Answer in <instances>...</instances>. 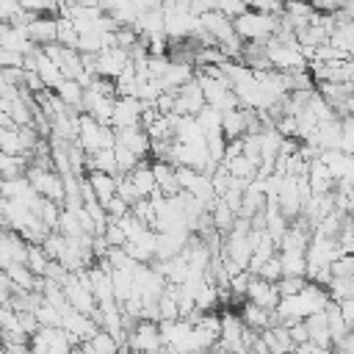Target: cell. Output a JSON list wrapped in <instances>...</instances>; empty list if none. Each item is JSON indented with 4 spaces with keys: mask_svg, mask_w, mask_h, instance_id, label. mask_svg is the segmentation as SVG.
Wrapping results in <instances>:
<instances>
[{
    "mask_svg": "<svg viewBox=\"0 0 354 354\" xmlns=\"http://www.w3.org/2000/svg\"><path fill=\"white\" fill-rule=\"evenodd\" d=\"M80 346V337L66 332L64 326H36L28 337V351L33 354H66Z\"/></svg>",
    "mask_w": 354,
    "mask_h": 354,
    "instance_id": "obj_1",
    "label": "cell"
},
{
    "mask_svg": "<svg viewBox=\"0 0 354 354\" xmlns=\"http://www.w3.org/2000/svg\"><path fill=\"white\" fill-rule=\"evenodd\" d=\"M279 25V17L274 14H260V11H241L238 17H232V30L241 41H254V39H266L277 30Z\"/></svg>",
    "mask_w": 354,
    "mask_h": 354,
    "instance_id": "obj_2",
    "label": "cell"
},
{
    "mask_svg": "<svg viewBox=\"0 0 354 354\" xmlns=\"http://www.w3.org/2000/svg\"><path fill=\"white\" fill-rule=\"evenodd\" d=\"M25 180L33 185V191L39 196H47L58 205H64V180L55 169H39V166H28L25 169Z\"/></svg>",
    "mask_w": 354,
    "mask_h": 354,
    "instance_id": "obj_3",
    "label": "cell"
},
{
    "mask_svg": "<svg viewBox=\"0 0 354 354\" xmlns=\"http://www.w3.org/2000/svg\"><path fill=\"white\" fill-rule=\"evenodd\" d=\"M307 72L313 80H332V83H348L354 77V61L337 58V61H307Z\"/></svg>",
    "mask_w": 354,
    "mask_h": 354,
    "instance_id": "obj_4",
    "label": "cell"
},
{
    "mask_svg": "<svg viewBox=\"0 0 354 354\" xmlns=\"http://www.w3.org/2000/svg\"><path fill=\"white\" fill-rule=\"evenodd\" d=\"M163 343H160V332H158V321H149V318H138L133 324V329L127 332V348H136V351H158Z\"/></svg>",
    "mask_w": 354,
    "mask_h": 354,
    "instance_id": "obj_5",
    "label": "cell"
},
{
    "mask_svg": "<svg viewBox=\"0 0 354 354\" xmlns=\"http://www.w3.org/2000/svg\"><path fill=\"white\" fill-rule=\"evenodd\" d=\"M141 108L144 100L130 97V94H119L113 97V111H111V127H141Z\"/></svg>",
    "mask_w": 354,
    "mask_h": 354,
    "instance_id": "obj_6",
    "label": "cell"
},
{
    "mask_svg": "<svg viewBox=\"0 0 354 354\" xmlns=\"http://www.w3.org/2000/svg\"><path fill=\"white\" fill-rule=\"evenodd\" d=\"M44 55L53 58V64L61 69L64 77H77L80 75V53L75 47H66V44H58V41H50V44H41Z\"/></svg>",
    "mask_w": 354,
    "mask_h": 354,
    "instance_id": "obj_7",
    "label": "cell"
},
{
    "mask_svg": "<svg viewBox=\"0 0 354 354\" xmlns=\"http://www.w3.org/2000/svg\"><path fill=\"white\" fill-rule=\"evenodd\" d=\"M130 64V53L124 47H102L97 50V66H94V75L100 77H116L124 66Z\"/></svg>",
    "mask_w": 354,
    "mask_h": 354,
    "instance_id": "obj_8",
    "label": "cell"
},
{
    "mask_svg": "<svg viewBox=\"0 0 354 354\" xmlns=\"http://www.w3.org/2000/svg\"><path fill=\"white\" fill-rule=\"evenodd\" d=\"M202 105H205V97H202V88H199V83L194 77L174 88V111L171 113H177V116H185V113L194 116Z\"/></svg>",
    "mask_w": 354,
    "mask_h": 354,
    "instance_id": "obj_9",
    "label": "cell"
},
{
    "mask_svg": "<svg viewBox=\"0 0 354 354\" xmlns=\"http://www.w3.org/2000/svg\"><path fill=\"white\" fill-rule=\"evenodd\" d=\"M243 299L252 301V304H257V307L274 310L277 301H279V293H277V285H274V282H268V279H263V277L254 274V277L249 279V285H246Z\"/></svg>",
    "mask_w": 354,
    "mask_h": 354,
    "instance_id": "obj_10",
    "label": "cell"
},
{
    "mask_svg": "<svg viewBox=\"0 0 354 354\" xmlns=\"http://www.w3.org/2000/svg\"><path fill=\"white\" fill-rule=\"evenodd\" d=\"M196 19H199V28L216 39V44H221V41L230 39V36H235V30H232V19L224 17V14L216 11V8H207V11L196 14Z\"/></svg>",
    "mask_w": 354,
    "mask_h": 354,
    "instance_id": "obj_11",
    "label": "cell"
},
{
    "mask_svg": "<svg viewBox=\"0 0 354 354\" xmlns=\"http://www.w3.org/2000/svg\"><path fill=\"white\" fill-rule=\"evenodd\" d=\"M25 36H28L36 47L55 41V17H50V14H36V17L25 25Z\"/></svg>",
    "mask_w": 354,
    "mask_h": 354,
    "instance_id": "obj_12",
    "label": "cell"
},
{
    "mask_svg": "<svg viewBox=\"0 0 354 354\" xmlns=\"http://www.w3.org/2000/svg\"><path fill=\"white\" fill-rule=\"evenodd\" d=\"M113 136H116V144L127 147L138 158L149 155V136L144 127H113Z\"/></svg>",
    "mask_w": 354,
    "mask_h": 354,
    "instance_id": "obj_13",
    "label": "cell"
},
{
    "mask_svg": "<svg viewBox=\"0 0 354 354\" xmlns=\"http://www.w3.org/2000/svg\"><path fill=\"white\" fill-rule=\"evenodd\" d=\"M318 158H321L324 166L329 169L332 180H351V171H354L351 155H346V152H340V149H324Z\"/></svg>",
    "mask_w": 354,
    "mask_h": 354,
    "instance_id": "obj_14",
    "label": "cell"
},
{
    "mask_svg": "<svg viewBox=\"0 0 354 354\" xmlns=\"http://www.w3.org/2000/svg\"><path fill=\"white\" fill-rule=\"evenodd\" d=\"M191 77H194V66H191V64L169 61V66H166V72L158 77V83H160L163 91H174L177 86H183V83L191 80Z\"/></svg>",
    "mask_w": 354,
    "mask_h": 354,
    "instance_id": "obj_15",
    "label": "cell"
},
{
    "mask_svg": "<svg viewBox=\"0 0 354 354\" xmlns=\"http://www.w3.org/2000/svg\"><path fill=\"white\" fill-rule=\"evenodd\" d=\"M86 180H88V185H91V191H94V196H97L100 205H105L116 194V174L91 169V171H86Z\"/></svg>",
    "mask_w": 354,
    "mask_h": 354,
    "instance_id": "obj_16",
    "label": "cell"
},
{
    "mask_svg": "<svg viewBox=\"0 0 354 354\" xmlns=\"http://www.w3.org/2000/svg\"><path fill=\"white\" fill-rule=\"evenodd\" d=\"M149 169H152L155 185L160 188V194H163V196H171V194H177V191H180L177 177H174V166H171L169 160H152V163H149Z\"/></svg>",
    "mask_w": 354,
    "mask_h": 354,
    "instance_id": "obj_17",
    "label": "cell"
},
{
    "mask_svg": "<svg viewBox=\"0 0 354 354\" xmlns=\"http://www.w3.org/2000/svg\"><path fill=\"white\" fill-rule=\"evenodd\" d=\"M127 177H130V183H133V188H136V196H149V194H155V191H160L158 185H155V177H152V169H149V160H138V166L133 169V171H127Z\"/></svg>",
    "mask_w": 354,
    "mask_h": 354,
    "instance_id": "obj_18",
    "label": "cell"
},
{
    "mask_svg": "<svg viewBox=\"0 0 354 354\" xmlns=\"http://www.w3.org/2000/svg\"><path fill=\"white\" fill-rule=\"evenodd\" d=\"M301 321H304V326H307V337H310V340H315V343L324 346V348L332 346V335H329V329H326V315H324V310H315V313L304 315Z\"/></svg>",
    "mask_w": 354,
    "mask_h": 354,
    "instance_id": "obj_19",
    "label": "cell"
},
{
    "mask_svg": "<svg viewBox=\"0 0 354 354\" xmlns=\"http://www.w3.org/2000/svg\"><path fill=\"white\" fill-rule=\"evenodd\" d=\"M238 315H241V321H243L249 329H254V332H260V329H266V326L274 324V310L257 307V304H252V301H243V310H241Z\"/></svg>",
    "mask_w": 354,
    "mask_h": 354,
    "instance_id": "obj_20",
    "label": "cell"
},
{
    "mask_svg": "<svg viewBox=\"0 0 354 354\" xmlns=\"http://www.w3.org/2000/svg\"><path fill=\"white\" fill-rule=\"evenodd\" d=\"M246 133V113L243 108H230V111H221V136L224 138H241Z\"/></svg>",
    "mask_w": 354,
    "mask_h": 354,
    "instance_id": "obj_21",
    "label": "cell"
},
{
    "mask_svg": "<svg viewBox=\"0 0 354 354\" xmlns=\"http://www.w3.org/2000/svg\"><path fill=\"white\" fill-rule=\"evenodd\" d=\"M33 55H36V75L41 77L44 88H55V86H58V80L64 77V75H61V69L53 64V58H47V55H44V50H41V47H36V50H33Z\"/></svg>",
    "mask_w": 354,
    "mask_h": 354,
    "instance_id": "obj_22",
    "label": "cell"
},
{
    "mask_svg": "<svg viewBox=\"0 0 354 354\" xmlns=\"http://www.w3.org/2000/svg\"><path fill=\"white\" fill-rule=\"evenodd\" d=\"M3 271H6L8 279H11V293H14V290H33L36 277H39V274H33L25 263H8Z\"/></svg>",
    "mask_w": 354,
    "mask_h": 354,
    "instance_id": "obj_23",
    "label": "cell"
},
{
    "mask_svg": "<svg viewBox=\"0 0 354 354\" xmlns=\"http://www.w3.org/2000/svg\"><path fill=\"white\" fill-rule=\"evenodd\" d=\"M55 91V97L66 105V108H75V111H80V97H83V86L75 80V77H61L58 80V86L53 88Z\"/></svg>",
    "mask_w": 354,
    "mask_h": 354,
    "instance_id": "obj_24",
    "label": "cell"
},
{
    "mask_svg": "<svg viewBox=\"0 0 354 354\" xmlns=\"http://www.w3.org/2000/svg\"><path fill=\"white\" fill-rule=\"evenodd\" d=\"M232 221H235V213L224 205L221 196H216L213 205H210V224H213V230H216L218 235H227L230 227H232Z\"/></svg>",
    "mask_w": 354,
    "mask_h": 354,
    "instance_id": "obj_25",
    "label": "cell"
},
{
    "mask_svg": "<svg viewBox=\"0 0 354 354\" xmlns=\"http://www.w3.org/2000/svg\"><path fill=\"white\" fill-rule=\"evenodd\" d=\"M28 169V152L11 155V152H0V180H11V177H22Z\"/></svg>",
    "mask_w": 354,
    "mask_h": 354,
    "instance_id": "obj_26",
    "label": "cell"
},
{
    "mask_svg": "<svg viewBox=\"0 0 354 354\" xmlns=\"http://www.w3.org/2000/svg\"><path fill=\"white\" fill-rule=\"evenodd\" d=\"M221 163L227 166V171H230L235 180H243V183H249V180L257 174V163H254L252 158H246L243 152L235 155V158H227V160H221Z\"/></svg>",
    "mask_w": 354,
    "mask_h": 354,
    "instance_id": "obj_27",
    "label": "cell"
},
{
    "mask_svg": "<svg viewBox=\"0 0 354 354\" xmlns=\"http://www.w3.org/2000/svg\"><path fill=\"white\" fill-rule=\"evenodd\" d=\"M326 41L335 44V47H340V50H346V53H351V50H354V25H351V22H337V25L329 30Z\"/></svg>",
    "mask_w": 354,
    "mask_h": 354,
    "instance_id": "obj_28",
    "label": "cell"
},
{
    "mask_svg": "<svg viewBox=\"0 0 354 354\" xmlns=\"http://www.w3.org/2000/svg\"><path fill=\"white\" fill-rule=\"evenodd\" d=\"M194 119H196V124H199V130H202V133L221 130V111H216V108H213V105H207V102L194 113Z\"/></svg>",
    "mask_w": 354,
    "mask_h": 354,
    "instance_id": "obj_29",
    "label": "cell"
},
{
    "mask_svg": "<svg viewBox=\"0 0 354 354\" xmlns=\"http://www.w3.org/2000/svg\"><path fill=\"white\" fill-rule=\"evenodd\" d=\"M326 293H329L332 301H340V299L354 296V277H329Z\"/></svg>",
    "mask_w": 354,
    "mask_h": 354,
    "instance_id": "obj_30",
    "label": "cell"
},
{
    "mask_svg": "<svg viewBox=\"0 0 354 354\" xmlns=\"http://www.w3.org/2000/svg\"><path fill=\"white\" fill-rule=\"evenodd\" d=\"M279 266H282V274H301L304 277V252H296V249H288V252H279Z\"/></svg>",
    "mask_w": 354,
    "mask_h": 354,
    "instance_id": "obj_31",
    "label": "cell"
},
{
    "mask_svg": "<svg viewBox=\"0 0 354 354\" xmlns=\"http://www.w3.org/2000/svg\"><path fill=\"white\" fill-rule=\"evenodd\" d=\"M113 160H116V171L119 174H127V171H133L136 166H138V155L136 152H130L127 147H122V144H113Z\"/></svg>",
    "mask_w": 354,
    "mask_h": 354,
    "instance_id": "obj_32",
    "label": "cell"
},
{
    "mask_svg": "<svg viewBox=\"0 0 354 354\" xmlns=\"http://www.w3.org/2000/svg\"><path fill=\"white\" fill-rule=\"evenodd\" d=\"M33 315H36L39 326H61V313H58L50 301H44V299L33 307Z\"/></svg>",
    "mask_w": 354,
    "mask_h": 354,
    "instance_id": "obj_33",
    "label": "cell"
},
{
    "mask_svg": "<svg viewBox=\"0 0 354 354\" xmlns=\"http://www.w3.org/2000/svg\"><path fill=\"white\" fill-rule=\"evenodd\" d=\"M47 254H44V249L39 246V243H28V249H25V266L33 271V274H44V266H47Z\"/></svg>",
    "mask_w": 354,
    "mask_h": 354,
    "instance_id": "obj_34",
    "label": "cell"
},
{
    "mask_svg": "<svg viewBox=\"0 0 354 354\" xmlns=\"http://www.w3.org/2000/svg\"><path fill=\"white\" fill-rule=\"evenodd\" d=\"M116 224L122 227V232H124V238H136V235H141L144 230H147V224L138 218V216H133L130 210L124 213V216H119L116 218Z\"/></svg>",
    "mask_w": 354,
    "mask_h": 354,
    "instance_id": "obj_35",
    "label": "cell"
},
{
    "mask_svg": "<svg viewBox=\"0 0 354 354\" xmlns=\"http://www.w3.org/2000/svg\"><path fill=\"white\" fill-rule=\"evenodd\" d=\"M329 274H332V277H354V257H351V252L337 254V257L329 263Z\"/></svg>",
    "mask_w": 354,
    "mask_h": 354,
    "instance_id": "obj_36",
    "label": "cell"
},
{
    "mask_svg": "<svg viewBox=\"0 0 354 354\" xmlns=\"http://www.w3.org/2000/svg\"><path fill=\"white\" fill-rule=\"evenodd\" d=\"M257 277H263V279H268V282H277V279L282 277V266H279V254H277V252L260 263Z\"/></svg>",
    "mask_w": 354,
    "mask_h": 354,
    "instance_id": "obj_37",
    "label": "cell"
},
{
    "mask_svg": "<svg viewBox=\"0 0 354 354\" xmlns=\"http://www.w3.org/2000/svg\"><path fill=\"white\" fill-rule=\"evenodd\" d=\"M19 6H22L25 11H33V14L58 17V0H19Z\"/></svg>",
    "mask_w": 354,
    "mask_h": 354,
    "instance_id": "obj_38",
    "label": "cell"
},
{
    "mask_svg": "<svg viewBox=\"0 0 354 354\" xmlns=\"http://www.w3.org/2000/svg\"><path fill=\"white\" fill-rule=\"evenodd\" d=\"M210 8H216V11H221L224 17H238L241 11H246V3L243 0H210Z\"/></svg>",
    "mask_w": 354,
    "mask_h": 354,
    "instance_id": "obj_39",
    "label": "cell"
},
{
    "mask_svg": "<svg viewBox=\"0 0 354 354\" xmlns=\"http://www.w3.org/2000/svg\"><path fill=\"white\" fill-rule=\"evenodd\" d=\"M102 207H105L108 218H119V216H124V213L130 210V205H127V202H124L122 196H116V194H113V196H111V199H108V202H105Z\"/></svg>",
    "mask_w": 354,
    "mask_h": 354,
    "instance_id": "obj_40",
    "label": "cell"
},
{
    "mask_svg": "<svg viewBox=\"0 0 354 354\" xmlns=\"http://www.w3.org/2000/svg\"><path fill=\"white\" fill-rule=\"evenodd\" d=\"M152 105L158 108V113H171V111H174V91H160V94L152 100Z\"/></svg>",
    "mask_w": 354,
    "mask_h": 354,
    "instance_id": "obj_41",
    "label": "cell"
},
{
    "mask_svg": "<svg viewBox=\"0 0 354 354\" xmlns=\"http://www.w3.org/2000/svg\"><path fill=\"white\" fill-rule=\"evenodd\" d=\"M22 86H25L30 94H36V91H41V88H44L41 77H39L33 69H25V75H22Z\"/></svg>",
    "mask_w": 354,
    "mask_h": 354,
    "instance_id": "obj_42",
    "label": "cell"
},
{
    "mask_svg": "<svg viewBox=\"0 0 354 354\" xmlns=\"http://www.w3.org/2000/svg\"><path fill=\"white\" fill-rule=\"evenodd\" d=\"M335 304H337V310H340L343 321H346L348 326H354V296H348V299H340V301H335Z\"/></svg>",
    "mask_w": 354,
    "mask_h": 354,
    "instance_id": "obj_43",
    "label": "cell"
},
{
    "mask_svg": "<svg viewBox=\"0 0 354 354\" xmlns=\"http://www.w3.org/2000/svg\"><path fill=\"white\" fill-rule=\"evenodd\" d=\"M19 8H22V6H19L17 0H0V22H11Z\"/></svg>",
    "mask_w": 354,
    "mask_h": 354,
    "instance_id": "obj_44",
    "label": "cell"
},
{
    "mask_svg": "<svg viewBox=\"0 0 354 354\" xmlns=\"http://www.w3.org/2000/svg\"><path fill=\"white\" fill-rule=\"evenodd\" d=\"M288 335H290L293 346H296V343H301V340H307V326H304V321L299 318L296 324H290V326H288Z\"/></svg>",
    "mask_w": 354,
    "mask_h": 354,
    "instance_id": "obj_45",
    "label": "cell"
},
{
    "mask_svg": "<svg viewBox=\"0 0 354 354\" xmlns=\"http://www.w3.org/2000/svg\"><path fill=\"white\" fill-rule=\"evenodd\" d=\"M138 11H152V8H160L163 0H133Z\"/></svg>",
    "mask_w": 354,
    "mask_h": 354,
    "instance_id": "obj_46",
    "label": "cell"
}]
</instances>
